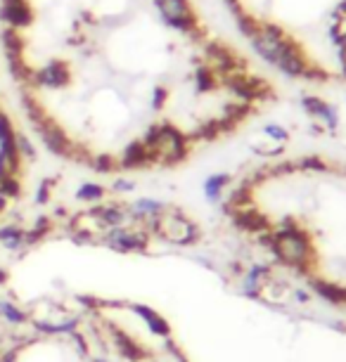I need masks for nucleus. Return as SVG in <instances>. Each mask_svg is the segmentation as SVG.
Returning <instances> with one entry per match:
<instances>
[{
  "label": "nucleus",
  "mask_w": 346,
  "mask_h": 362,
  "mask_svg": "<svg viewBox=\"0 0 346 362\" xmlns=\"http://www.w3.org/2000/svg\"><path fill=\"white\" fill-rule=\"evenodd\" d=\"M254 54L318 88H346V0H226Z\"/></svg>",
  "instance_id": "f257e3e1"
},
{
  "label": "nucleus",
  "mask_w": 346,
  "mask_h": 362,
  "mask_svg": "<svg viewBox=\"0 0 346 362\" xmlns=\"http://www.w3.org/2000/svg\"><path fill=\"white\" fill-rule=\"evenodd\" d=\"M145 230L150 235L161 237L164 242L173 244V247H192L200 242V228L192 223L185 214L168 206L159 218H154L145 225Z\"/></svg>",
  "instance_id": "f03ea898"
},
{
  "label": "nucleus",
  "mask_w": 346,
  "mask_h": 362,
  "mask_svg": "<svg viewBox=\"0 0 346 362\" xmlns=\"http://www.w3.org/2000/svg\"><path fill=\"white\" fill-rule=\"evenodd\" d=\"M100 247H107L117 254H142L150 247V232L145 228H112L100 235Z\"/></svg>",
  "instance_id": "7ed1b4c3"
},
{
  "label": "nucleus",
  "mask_w": 346,
  "mask_h": 362,
  "mask_svg": "<svg viewBox=\"0 0 346 362\" xmlns=\"http://www.w3.org/2000/svg\"><path fill=\"white\" fill-rule=\"evenodd\" d=\"M31 329L36 337H69L79 332L83 325L81 313H64V315H50V317H31Z\"/></svg>",
  "instance_id": "20e7f679"
},
{
  "label": "nucleus",
  "mask_w": 346,
  "mask_h": 362,
  "mask_svg": "<svg viewBox=\"0 0 346 362\" xmlns=\"http://www.w3.org/2000/svg\"><path fill=\"white\" fill-rule=\"evenodd\" d=\"M124 308L131 310L133 315L147 327V332H150L152 337H159L164 341L171 339V325H168V320L161 315L159 310H154V308H150V305H145V303H126Z\"/></svg>",
  "instance_id": "39448f33"
},
{
  "label": "nucleus",
  "mask_w": 346,
  "mask_h": 362,
  "mask_svg": "<svg viewBox=\"0 0 346 362\" xmlns=\"http://www.w3.org/2000/svg\"><path fill=\"white\" fill-rule=\"evenodd\" d=\"M270 279V268L268 265H252L247 272L242 275L240 279V291L242 296L247 298H259L261 296V289L266 286V282Z\"/></svg>",
  "instance_id": "423d86ee"
},
{
  "label": "nucleus",
  "mask_w": 346,
  "mask_h": 362,
  "mask_svg": "<svg viewBox=\"0 0 346 362\" xmlns=\"http://www.w3.org/2000/svg\"><path fill=\"white\" fill-rule=\"evenodd\" d=\"M112 346L117 351L119 358H124L126 362H140L145 358V351L135 339H131L128 334H124L121 329H114L112 327Z\"/></svg>",
  "instance_id": "0eeeda50"
},
{
  "label": "nucleus",
  "mask_w": 346,
  "mask_h": 362,
  "mask_svg": "<svg viewBox=\"0 0 346 362\" xmlns=\"http://www.w3.org/2000/svg\"><path fill=\"white\" fill-rule=\"evenodd\" d=\"M31 315L26 313L22 305H17L12 298L0 296V322L5 327H12V329H19V327L29 325Z\"/></svg>",
  "instance_id": "6e6552de"
},
{
  "label": "nucleus",
  "mask_w": 346,
  "mask_h": 362,
  "mask_svg": "<svg viewBox=\"0 0 346 362\" xmlns=\"http://www.w3.org/2000/svg\"><path fill=\"white\" fill-rule=\"evenodd\" d=\"M24 230L26 228H22V225H17V223L0 225V249L10 251V254H19V251H24L26 249Z\"/></svg>",
  "instance_id": "1a4fd4ad"
},
{
  "label": "nucleus",
  "mask_w": 346,
  "mask_h": 362,
  "mask_svg": "<svg viewBox=\"0 0 346 362\" xmlns=\"http://www.w3.org/2000/svg\"><path fill=\"white\" fill-rule=\"evenodd\" d=\"M313 289H316V293H321L325 300H330V303H346V289L344 286H337L335 282L313 279Z\"/></svg>",
  "instance_id": "9d476101"
},
{
  "label": "nucleus",
  "mask_w": 346,
  "mask_h": 362,
  "mask_svg": "<svg viewBox=\"0 0 346 362\" xmlns=\"http://www.w3.org/2000/svg\"><path fill=\"white\" fill-rule=\"evenodd\" d=\"M107 194V189L98 182H81L79 189H76V199L81 204H98L103 202Z\"/></svg>",
  "instance_id": "9b49d317"
},
{
  "label": "nucleus",
  "mask_w": 346,
  "mask_h": 362,
  "mask_svg": "<svg viewBox=\"0 0 346 362\" xmlns=\"http://www.w3.org/2000/svg\"><path fill=\"white\" fill-rule=\"evenodd\" d=\"M228 182H230V175H228V173H219V175H212V177H209L207 185H204L207 199H209V202H221L223 189H226Z\"/></svg>",
  "instance_id": "f8f14e48"
},
{
  "label": "nucleus",
  "mask_w": 346,
  "mask_h": 362,
  "mask_svg": "<svg viewBox=\"0 0 346 362\" xmlns=\"http://www.w3.org/2000/svg\"><path fill=\"white\" fill-rule=\"evenodd\" d=\"M74 300H76V305L83 313H98L100 308H105V300L93 296V293H76Z\"/></svg>",
  "instance_id": "ddd939ff"
},
{
  "label": "nucleus",
  "mask_w": 346,
  "mask_h": 362,
  "mask_svg": "<svg viewBox=\"0 0 346 362\" xmlns=\"http://www.w3.org/2000/svg\"><path fill=\"white\" fill-rule=\"evenodd\" d=\"M69 341H71L74 351H76V355H79L81 360H88V358H91V344H88L86 334H81V329H79V332H74V334H69Z\"/></svg>",
  "instance_id": "4468645a"
},
{
  "label": "nucleus",
  "mask_w": 346,
  "mask_h": 362,
  "mask_svg": "<svg viewBox=\"0 0 346 362\" xmlns=\"http://www.w3.org/2000/svg\"><path fill=\"white\" fill-rule=\"evenodd\" d=\"M52 185H55V180H52V177H45V180L38 185V189H36V204H38V206H45V204L50 202Z\"/></svg>",
  "instance_id": "2eb2a0df"
},
{
  "label": "nucleus",
  "mask_w": 346,
  "mask_h": 362,
  "mask_svg": "<svg viewBox=\"0 0 346 362\" xmlns=\"http://www.w3.org/2000/svg\"><path fill=\"white\" fill-rule=\"evenodd\" d=\"M135 189V180H131V177H117V180L112 182V192L114 194H128Z\"/></svg>",
  "instance_id": "dca6fc26"
},
{
  "label": "nucleus",
  "mask_w": 346,
  "mask_h": 362,
  "mask_svg": "<svg viewBox=\"0 0 346 362\" xmlns=\"http://www.w3.org/2000/svg\"><path fill=\"white\" fill-rule=\"evenodd\" d=\"M19 355H22V348L19 346H10L0 351V362H19Z\"/></svg>",
  "instance_id": "f3484780"
},
{
  "label": "nucleus",
  "mask_w": 346,
  "mask_h": 362,
  "mask_svg": "<svg viewBox=\"0 0 346 362\" xmlns=\"http://www.w3.org/2000/svg\"><path fill=\"white\" fill-rule=\"evenodd\" d=\"M292 296H294L296 303H308V293H306V291H301V289H296L294 293H292Z\"/></svg>",
  "instance_id": "a211bd4d"
},
{
  "label": "nucleus",
  "mask_w": 346,
  "mask_h": 362,
  "mask_svg": "<svg viewBox=\"0 0 346 362\" xmlns=\"http://www.w3.org/2000/svg\"><path fill=\"white\" fill-rule=\"evenodd\" d=\"M8 279H10V272L3 268V265H0V289H3L5 284H8Z\"/></svg>",
  "instance_id": "6ab92c4d"
},
{
  "label": "nucleus",
  "mask_w": 346,
  "mask_h": 362,
  "mask_svg": "<svg viewBox=\"0 0 346 362\" xmlns=\"http://www.w3.org/2000/svg\"><path fill=\"white\" fill-rule=\"evenodd\" d=\"M88 362H110V358H105V355H91Z\"/></svg>",
  "instance_id": "aec40b11"
},
{
  "label": "nucleus",
  "mask_w": 346,
  "mask_h": 362,
  "mask_svg": "<svg viewBox=\"0 0 346 362\" xmlns=\"http://www.w3.org/2000/svg\"><path fill=\"white\" fill-rule=\"evenodd\" d=\"M0 344H3V334H0Z\"/></svg>",
  "instance_id": "412c9836"
}]
</instances>
